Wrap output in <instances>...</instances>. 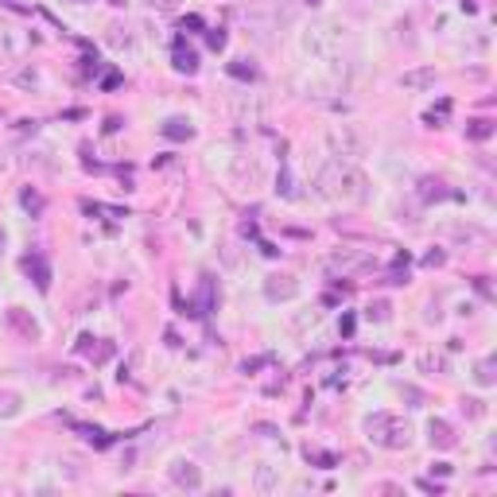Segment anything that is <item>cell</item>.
<instances>
[{
	"label": "cell",
	"mask_w": 497,
	"mask_h": 497,
	"mask_svg": "<svg viewBox=\"0 0 497 497\" xmlns=\"http://www.w3.org/2000/svg\"><path fill=\"white\" fill-rule=\"evenodd\" d=\"M319 191L326 198H334V202L358 206L369 198V179H365V171H358V167L342 164V159H331V164L319 171Z\"/></svg>",
	"instance_id": "1"
},
{
	"label": "cell",
	"mask_w": 497,
	"mask_h": 497,
	"mask_svg": "<svg viewBox=\"0 0 497 497\" xmlns=\"http://www.w3.org/2000/svg\"><path fill=\"white\" fill-rule=\"evenodd\" d=\"M365 435L385 451H404L412 443V424L404 416H392V412H373L365 419Z\"/></svg>",
	"instance_id": "2"
},
{
	"label": "cell",
	"mask_w": 497,
	"mask_h": 497,
	"mask_svg": "<svg viewBox=\"0 0 497 497\" xmlns=\"http://www.w3.org/2000/svg\"><path fill=\"white\" fill-rule=\"evenodd\" d=\"M346 43H350V31L342 28V24H334V20L311 24L307 35H303V51H307L311 59H338Z\"/></svg>",
	"instance_id": "3"
},
{
	"label": "cell",
	"mask_w": 497,
	"mask_h": 497,
	"mask_svg": "<svg viewBox=\"0 0 497 497\" xmlns=\"http://www.w3.org/2000/svg\"><path fill=\"white\" fill-rule=\"evenodd\" d=\"M326 148H331V156H365V132L358 125H331L326 132Z\"/></svg>",
	"instance_id": "4"
},
{
	"label": "cell",
	"mask_w": 497,
	"mask_h": 497,
	"mask_svg": "<svg viewBox=\"0 0 497 497\" xmlns=\"http://www.w3.org/2000/svg\"><path fill=\"white\" fill-rule=\"evenodd\" d=\"M373 264V256H365L361 253V249H334L331 256H326V268H331V272H358V268H369Z\"/></svg>",
	"instance_id": "5"
},
{
	"label": "cell",
	"mask_w": 497,
	"mask_h": 497,
	"mask_svg": "<svg viewBox=\"0 0 497 497\" xmlns=\"http://www.w3.org/2000/svg\"><path fill=\"white\" fill-rule=\"evenodd\" d=\"M167 474H171V482H175L179 489H191V494H195V489H202V470H198L191 458H175Z\"/></svg>",
	"instance_id": "6"
},
{
	"label": "cell",
	"mask_w": 497,
	"mask_h": 497,
	"mask_svg": "<svg viewBox=\"0 0 497 497\" xmlns=\"http://www.w3.org/2000/svg\"><path fill=\"white\" fill-rule=\"evenodd\" d=\"M264 295H268L272 303H288V299H295V295H299V280H295V276H288V272L268 276V280H264Z\"/></svg>",
	"instance_id": "7"
},
{
	"label": "cell",
	"mask_w": 497,
	"mask_h": 497,
	"mask_svg": "<svg viewBox=\"0 0 497 497\" xmlns=\"http://www.w3.org/2000/svg\"><path fill=\"white\" fill-rule=\"evenodd\" d=\"M229 109H234V121H237V125H256V121H261V113H264V101L256 98V94H237Z\"/></svg>",
	"instance_id": "8"
},
{
	"label": "cell",
	"mask_w": 497,
	"mask_h": 497,
	"mask_svg": "<svg viewBox=\"0 0 497 497\" xmlns=\"http://www.w3.org/2000/svg\"><path fill=\"white\" fill-rule=\"evenodd\" d=\"M78 350L86 354L94 365H105V361L117 354V346H113V342H105V338H89V334H86V338H78Z\"/></svg>",
	"instance_id": "9"
},
{
	"label": "cell",
	"mask_w": 497,
	"mask_h": 497,
	"mask_svg": "<svg viewBox=\"0 0 497 497\" xmlns=\"http://www.w3.org/2000/svg\"><path fill=\"white\" fill-rule=\"evenodd\" d=\"M8 326H12V331H20L28 342L40 338V322L31 319V315L24 311V307H8Z\"/></svg>",
	"instance_id": "10"
},
{
	"label": "cell",
	"mask_w": 497,
	"mask_h": 497,
	"mask_svg": "<svg viewBox=\"0 0 497 497\" xmlns=\"http://www.w3.org/2000/svg\"><path fill=\"white\" fill-rule=\"evenodd\" d=\"M24 272L35 280V288H40V292H47V288H51V268H47V261H43L40 253H28V256H24Z\"/></svg>",
	"instance_id": "11"
},
{
	"label": "cell",
	"mask_w": 497,
	"mask_h": 497,
	"mask_svg": "<svg viewBox=\"0 0 497 497\" xmlns=\"http://www.w3.org/2000/svg\"><path fill=\"white\" fill-rule=\"evenodd\" d=\"M435 70L431 67H416V70H404V74H400V86L404 89H431L435 86Z\"/></svg>",
	"instance_id": "12"
},
{
	"label": "cell",
	"mask_w": 497,
	"mask_h": 497,
	"mask_svg": "<svg viewBox=\"0 0 497 497\" xmlns=\"http://www.w3.org/2000/svg\"><path fill=\"white\" fill-rule=\"evenodd\" d=\"M171 67H175L179 74H195V70H198V51H195V47H186V43L179 40L175 51H171Z\"/></svg>",
	"instance_id": "13"
},
{
	"label": "cell",
	"mask_w": 497,
	"mask_h": 497,
	"mask_svg": "<svg viewBox=\"0 0 497 497\" xmlns=\"http://www.w3.org/2000/svg\"><path fill=\"white\" fill-rule=\"evenodd\" d=\"M419 198H424V202H443V198H451V191H447L443 179L424 175V179H419Z\"/></svg>",
	"instance_id": "14"
},
{
	"label": "cell",
	"mask_w": 497,
	"mask_h": 497,
	"mask_svg": "<svg viewBox=\"0 0 497 497\" xmlns=\"http://www.w3.org/2000/svg\"><path fill=\"white\" fill-rule=\"evenodd\" d=\"M428 439H431V447H439V451L455 447V431H451V424H443V419H431L428 424Z\"/></svg>",
	"instance_id": "15"
},
{
	"label": "cell",
	"mask_w": 497,
	"mask_h": 497,
	"mask_svg": "<svg viewBox=\"0 0 497 497\" xmlns=\"http://www.w3.org/2000/svg\"><path fill=\"white\" fill-rule=\"evenodd\" d=\"M159 132H164L167 140H191L195 137V128H191V121L186 117H167L164 125H159Z\"/></svg>",
	"instance_id": "16"
},
{
	"label": "cell",
	"mask_w": 497,
	"mask_h": 497,
	"mask_svg": "<svg viewBox=\"0 0 497 497\" xmlns=\"http://www.w3.org/2000/svg\"><path fill=\"white\" fill-rule=\"evenodd\" d=\"M234 175H237V183H245V179H249V186H253V183H261V179H264V171H261V164L249 156V159H237Z\"/></svg>",
	"instance_id": "17"
},
{
	"label": "cell",
	"mask_w": 497,
	"mask_h": 497,
	"mask_svg": "<svg viewBox=\"0 0 497 497\" xmlns=\"http://www.w3.org/2000/svg\"><path fill=\"white\" fill-rule=\"evenodd\" d=\"M416 365L424 373H431V377H435V373H447V358H443V354H419Z\"/></svg>",
	"instance_id": "18"
},
{
	"label": "cell",
	"mask_w": 497,
	"mask_h": 497,
	"mask_svg": "<svg viewBox=\"0 0 497 497\" xmlns=\"http://www.w3.org/2000/svg\"><path fill=\"white\" fill-rule=\"evenodd\" d=\"M0 416H4V419L20 416V392H12V389H0Z\"/></svg>",
	"instance_id": "19"
},
{
	"label": "cell",
	"mask_w": 497,
	"mask_h": 497,
	"mask_svg": "<svg viewBox=\"0 0 497 497\" xmlns=\"http://www.w3.org/2000/svg\"><path fill=\"white\" fill-rule=\"evenodd\" d=\"M20 202H24V210H28L31 218H40V214H43V195H40V191H35V186H24Z\"/></svg>",
	"instance_id": "20"
},
{
	"label": "cell",
	"mask_w": 497,
	"mask_h": 497,
	"mask_svg": "<svg viewBox=\"0 0 497 497\" xmlns=\"http://www.w3.org/2000/svg\"><path fill=\"white\" fill-rule=\"evenodd\" d=\"M467 137H470V140H489V137H494V121H486V117L470 121V125H467Z\"/></svg>",
	"instance_id": "21"
},
{
	"label": "cell",
	"mask_w": 497,
	"mask_h": 497,
	"mask_svg": "<svg viewBox=\"0 0 497 497\" xmlns=\"http://www.w3.org/2000/svg\"><path fill=\"white\" fill-rule=\"evenodd\" d=\"M365 319H369V322H389L392 319V307L385 299H373L369 307H365Z\"/></svg>",
	"instance_id": "22"
},
{
	"label": "cell",
	"mask_w": 497,
	"mask_h": 497,
	"mask_svg": "<svg viewBox=\"0 0 497 497\" xmlns=\"http://www.w3.org/2000/svg\"><path fill=\"white\" fill-rule=\"evenodd\" d=\"M12 82L24 86V89H35V86H40V70H35V67H20L16 74H12Z\"/></svg>",
	"instance_id": "23"
},
{
	"label": "cell",
	"mask_w": 497,
	"mask_h": 497,
	"mask_svg": "<svg viewBox=\"0 0 497 497\" xmlns=\"http://www.w3.org/2000/svg\"><path fill=\"white\" fill-rule=\"evenodd\" d=\"M256 489H261V494H272V489H276V470L268 467V462L256 467Z\"/></svg>",
	"instance_id": "24"
},
{
	"label": "cell",
	"mask_w": 497,
	"mask_h": 497,
	"mask_svg": "<svg viewBox=\"0 0 497 497\" xmlns=\"http://www.w3.org/2000/svg\"><path fill=\"white\" fill-rule=\"evenodd\" d=\"M497 365H494V358H486V361H478V373H474V377H478V385H482V389H489V385H494V381H497Z\"/></svg>",
	"instance_id": "25"
},
{
	"label": "cell",
	"mask_w": 497,
	"mask_h": 497,
	"mask_svg": "<svg viewBox=\"0 0 497 497\" xmlns=\"http://www.w3.org/2000/svg\"><path fill=\"white\" fill-rule=\"evenodd\" d=\"M128 43H132V35H128V28L125 24H109V47H128Z\"/></svg>",
	"instance_id": "26"
},
{
	"label": "cell",
	"mask_w": 497,
	"mask_h": 497,
	"mask_svg": "<svg viewBox=\"0 0 497 497\" xmlns=\"http://www.w3.org/2000/svg\"><path fill=\"white\" fill-rule=\"evenodd\" d=\"M229 74L234 78H241V82H253L256 78V67L249 59H237V62H229Z\"/></svg>",
	"instance_id": "27"
},
{
	"label": "cell",
	"mask_w": 497,
	"mask_h": 497,
	"mask_svg": "<svg viewBox=\"0 0 497 497\" xmlns=\"http://www.w3.org/2000/svg\"><path fill=\"white\" fill-rule=\"evenodd\" d=\"M276 195H284V198H292L295 195V186H292V175L280 167V175H276Z\"/></svg>",
	"instance_id": "28"
},
{
	"label": "cell",
	"mask_w": 497,
	"mask_h": 497,
	"mask_svg": "<svg viewBox=\"0 0 497 497\" xmlns=\"http://www.w3.org/2000/svg\"><path fill=\"white\" fill-rule=\"evenodd\" d=\"M447 109H451V105H447V101H443V105H439V113H435V109H431V113H428V117H424V121H428L431 128H443V121H447Z\"/></svg>",
	"instance_id": "29"
},
{
	"label": "cell",
	"mask_w": 497,
	"mask_h": 497,
	"mask_svg": "<svg viewBox=\"0 0 497 497\" xmlns=\"http://www.w3.org/2000/svg\"><path fill=\"white\" fill-rule=\"evenodd\" d=\"M206 43H210V51H225V31H206Z\"/></svg>",
	"instance_id": "30"
},
{
	"label": "cell",
	"mask_w": 497,
	"mask_h": 497,
	"mask_svg": "<svg viewBox=\"0 0 497 497\" xmlns=\"http://www.w3.org/2000/svg\"><path fill=\"white\" fill-rule=\"evenodd\" d=\"M443 261H447V253H443V249H431V253L424 256V264H428V268H439Z\"/></svg>",
	"instance_id": "31"
},
{
	"label": "cell",
	"mask_w": 497,
	"mask_h": 497,
	"mask_svg": "<svg viewBox=\"0 0 497 497\" xmlns=\"http://www.w3.org/2000/svg\"><path fill=\"white\" fill-rule=\"evenodd\" d=\"M307 462H319V467H334V455H315V451H307Z\"/></svg>",
	"instance_id": "32"
},
{
	"label": "cell",
	"mask_w": 497,
	"mask_h": 497,
	"mask_svg": "<svg viewBox=\"0 0 497 497\" xmlns=\"http://www.w3.org/2000/svg\"><path fill=\"white\" fill-rule=\"evenodd\" d=\"M408 280V268H392L389 276H385V284H404Z\"/></svg>",
	"instance_id": "33"
},
{
	"label": "cell",
	"mask_w": 497,
	"mask_h": 497,
	"mask_svg": "<svg viewBox=\"0 0 497 497\" xmlns=\"http://www.w3.org/2000/svg\"><path fill=\"white\" fill-rule=\"evenodd\" d=\"M152 8H159V12H175L179 8V0H148Z\"/></svg>",
	"instance_id": "34"
},
{
	"label": "cell",
	"mask_w": 497,
	"mask_h": 497,
	"mask_svg": "<svg viewBox=\"0 0 497 497\" xmlns=\"http://www.w3.org/2000/svg\"><path fill=\"white\" fill-rule=\"evenodd\" d=\"M0 51H4V55H12V40H8V28H4V24H0Z\"/></svg>",
	"instance_id": "35"
},
{
	"label": "cell",
	"mask_w": 497,
	"mask_h": 497,
	"mask_svg": "<svg viewBox=\"0 0 497 497\" xmlns=\"http://www.w3.org/2000/svg\"><path fill=\"white\" fill-rule=\"evenodd\" d=\"M462 408H467L470 416H482V412H486V408H482V400H462Z\"/></svg>",
	"instance_id": "36"
},
{
	"label": "cell",
	"mask_w": 497,
	"mask_h": 497,
	"mask_svg": "<svg viewBox=\"0 0 497 497\" xmlns=\"http://www.w3.org/2000/svg\"><path fill=\"white\" fill-rule=\"evenodd\" d=\"M474 288H478V295H486V299L494 295V292H489V280H486V276H478V280H474Z\"/></svg>",
	"instance_id": "37"
},
{
	"label": "cell",
	"mask_w": 497,
	"mask_h": 497,
	"mask_svg": "<svg viewBox=\"0 0 497 497\" xmlns=\"http://www.w3.org/2000/svg\"><path fill=\"white\" fill-rule=\"evenodd\" d=\"M28 132H35V121H20L16 125V137H28Z\"/></svg>",
	"instance_id": "38"
},
{
	"label": "cell",
	"mask_w": 497,
	"mask_h": 497,
	"mask_svg": "<svg viewBox=\"0 0 497 497\" xmlns=\"http://www.w3.org/2000/svg\"><path fill=\"white\" fill-rule=\"evenodd\" d=\"M264 361H268V358H253V361H245V373H253V369H261Z\"/></svg>",
	"instance_id": "39"
},
{
	"label": "cell",
	"mask_w": 497,
	"mask_h": 497,
	"mask_svg": "<svg viewBox=\"0 0 497 497\" xmlns=\"http://www.w3.org/2000/svg\"><path fill=\"white\" fill-rule=\"evenodd\" d=\"M4 245H8V237H4V229H0V256H4Z\"/></svg>",
	"instance_id": "40"
},
{
	"label": "cell",
	"mask_w": 497,
	"mask_h": 497,
	"mask_svg": "<svg viewBox=\"0 0 497 497\" xmlns=\"http://www.w3.org/2000/svg\"><path fill=\"white\" fill-rule=\"evenodd\" d=\"M109 4H125V0H109Z\"/></svg>",
	"instance_id": "41"
}]
</instances>
